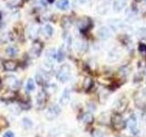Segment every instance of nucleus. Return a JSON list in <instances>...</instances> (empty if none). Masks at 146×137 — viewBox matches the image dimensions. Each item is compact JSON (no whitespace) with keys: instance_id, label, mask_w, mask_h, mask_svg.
Wrapping results in <instances>:
<instances>
[{"instance_id":"f257e3e1","label":"nucleus","mask_w":146,"mask_h":137,"mask_svg":"<svg viewBox=\"0 0 146 137\" xmlns=\"http://www.w3.org/2000/svg\"><path fill=\"white\" fill-rule=\"evenodd\" d=\"M71 75V68L68 64H63L57 72V79L60 82H67Z\"/></svg>"},{"instance_id":"f03ea898","label":"nucleus","mask_w":146,"mask_h":137,"mask_svg":"<svg viewBox=\"0 0 146 137\" xmlns=\"http://www.w3.org/2000/svg\"><path fill=\"white\" fill-rule=\"evenodd\" d=\"M2 84L7 86L9 90H17L20 87V81L18 80L15 76L13 75H7L5 76L2 80Z\"/></svg>"},{"instance_id":"7ed1b4c3","label":"nucleus","mask_w":146,"mask_h":137,"mask_svg":"<svg viewBox=\"0 0 146 137\" xmlns=\"http://www.w3.org/2000/svg\"><path fill=\"white\" fill-rule=\"evenodd\" d=\"M134 102L140 109L146 106V90H140L137 91L134 95Z\"/></svg>"},{"instance_id":"20e7f679","label":"nucleus","mask_w":146,"mask_h":137,"mask_svg":"<svg viewBox=\"0 0 146 137\" xmlns=\"http://www.w3.org/2000/svg\"><path fill=\"white\" fill-rule=\"evenodd\" d=\"M60 112H61V110H60V108H59L58 105L53 104V105H50V106L47 109V111H46V113H45V116L48 120L51 121V120H54V119H56L59 115Z\"/></svg>"},{"instance_id":"39448f33","label":"nucleus","mask_w":146,"mask_h":137,"mask_svg":"<svg viewBox=\"0 0 146 137\" xmlns=\"http://www.w3.org/2000/svg\"><path fill=\"white\" fill-rule=\"evenodd\" d=\"M111 122H112L114 129H116L118 131L123 129V128L126 126V122L123 120V118L121 117V114H119V113L114 114L111 119Z\"/></svg>"},{"instance_id":"423d86ee","label":"nucleus","mask_w":146,"mask_h":137,"mask_svg":"<svg viewBox=\"0 0 146 137\" xmlns=\"http://www.w3.org/2000/svg\"><path fill=\"white\" fill-rule=\"evenodd\" d=\"M92 26L93 24L90 17H85L83 18H80V19L78 21V27H79L80 32H82V33H86L87 31L91 29Z\"/></svg>"},{"instance_id":"0eeeda50","label":"nucleus","mask_w":146,"mask_h":137,"mask_svg":"<svg viewBox=\"0 0 146 137\" xmlns=\"http://www.w3.org/2000/svg\"><path fill=\"white\" fill-rule=\"evenodd\" d=\"M128 104H129V102H128V100L125 97H121L117 100L115 104H114V110H115L116 113L121 114L124 112L128 107Z\"/></svg>"},{"instance_id":"6e6552de","label":"nucleus","mask_w":146,"mask_h":137,"mask_svg":"<svg viewBox=\"0 0 146 137\" xmlns=\"http://www.w3.org/2000/svg\"><path fill=\"white\" fill-rule=\"evenodd\" d=\"M49 80V74L48 72L45 70H39L36 74V83L40 86H45Z\"/></svg>"},{"instance_id":"1a4fd4ad","label":"nucleus","mask_w":146,"mask_h":137,"mask_svg":"<svg viewBox=\"0 0 146 137\" xmlns=\"http://www.w3.org/2000/svg\"><path fill=\"white\" fill-rule=\"evenodd\" d=\"M42 49H43V43L39 40H35L33 44H32L30 51H31V54L33 55L35 58H36L41 54Z\"/></svg>"},{"instance_id":"9d476101","label":"nucleus","mask_w":146,"mask_h":137,"mask_svg":"<svg viewBox=\"0 0 146 137\" xmlns=\"http://www.w3.org/2000/svg\"><path fill=\"white\" fill-rule=\"evenodd\" d=\"M47 102V94L44 90H41L36 95V107L38 109H43Z\"/></svg>"},{"instance_id":"9b49d317","label":"nucleus","mask_w":146,"mask_h":137,"mask_svg":"<svg viewBox=\"0 0 146 137\" xmlns=\"http://www.w3.org/2000/svg\"><path fill=\"white\" fill-rule=\"evenodd\" d=\"M127 126L130 128L131 132L133 134H136L138 131H137V119L134 115H131L130 118L128 119V121L126 122Z\"/></svg>"},{"instance_id":"f8f14e48","label":"nucleus","mask_w":146,"mask_h":137,"mask_svg":"<svg viewBox=\"0 0 146 137\" xmlns=\"http://www.w3.org/2000/svg\"><path fill=\"white\" fill-rule=\"evenodd\" d=\"M70 91L68 89H65L63 93L61 94L60 98H59V103L62 106H66L70 102Z\"/></svg>"},{"instance_id":"ddd939ff","label":"nucleus","mask_w":146,"mask_h":137,"mask_svg":"<svg viewBox=\"0 0 146 137\" xmlns=\"http://www.w3.org/2000/svg\"><path fill=\"white\" fill-rule=\"evenodd\" d=\"M3 67L5 68V70H7V71H14L17 70V63L14 61H11V59H8V61H4Z\"/></svg>"},{"instance_id":"4468645a","label":"nucleus","mask_w":146,"mask_h":137,"mask_svg":"<svg viewBox=\"0 0 146 137\" xmlns=\"http://www.w3.org/2000/svg\"><path fill=\"white\" fill-rule=\"evenodd\" d=\"M16 97H17V94L15 93V91L11 90H5L4 92H2V94L0 95V98L5 100H10L15 99Z\"/></svg>"},{"instance_id":"2eb2a0df","label":"nucleus","mask_w":146,"mask_h":137,"mask_svg":"<svg viewBox=\"0 0 146 137\" xmlns=\"http://www.w3.org/2000/svg\"><path fill=\"white\" fill-rule=\"evenodd\" d=\"M98 35H99V37H100V39H108V38H110V37H111V32L109 31V29H107V27H102V29H99Z\"/></svg>"},{"instance_id":"dca6fc26","label":"nucleus","mask_w":146,"mask_h":137,"mask_svg":"<svg viewBox=\"0 0 146 137\" xmlns=\"http://www.w3.org/2000/svg\"><path fill=\"white\" fill-rule=\"evenodd\" d=\"M56 6L60 10H67L70 7V2H68V0H58Z\"/></svg>"},{"instance_id":"f3484780","label":"nucleus","mask_w":146,"mask_h":137,"mask_svg":"<svg viewBox=\"0 0 146 137\" xmlns=\"http://www.w3.org/2000/svg\"><path fill=\"white\" fill-rule=\"evenodd\" d=\"M125 2H126V0H116L115 3L113 5V8L115 9L117 12H120L121 9L124 7Z\"/></svg>"},{"instance_id":"a211bd4d","label":"nucleus","mask_w":146,"mask_h":137,"mask_svg":"<svg viewBox=\"0 0 146 137\" xmlns=\"http://www.w3.org/2000/svg\"><path fill=\"white\" fill-rule=\"evenodd\" d=\"M92 86H93L92 79H90V78H86V79L84 80V82H83V88H84L85 91L90 90V89L92 88Z\"/></svg>"},{"instance_id":"6ab92c4d","label":"nucleus","mask_w":146,"mask_h":137,"mask_svg":"<svg viewBox=\"0 0 146 137\" xmlns=\"http://www.w3.org/2000/svg\"><path fill=\"white\" fill-rule=\"evenodd\" d=\"M82 120H83V122L85 123H88V124H90V123H92L93 121H94V117L93 115L91 114L90 112H86L83 114V117H82Z\"/></svg>"},{"instance_id":"aec40b11","label":"nucleus","mask_w":146,"mask_h":137,"mask_svg":"<svg viewBox=\"0 0 146 137\" xmlns=\"http://www.w3.org/2000/svg\"><path fill=\"white\" fill-rule=\"evenodd\" d=\"M22 124H23V127H24L25 129L29 130L32 126H33V122H32V121L29 118L25 117V118H23V120H22Z\"/></svg>"},{"instance_id":"412c9836","label":"nucleus","mask_w":146,"mask_h":137,"mask_svg":"<svg viewBox=\"0 0 146 137\" xmlns=\"http://www.w3.org/2000/svg\"><path fill=\"white\" fill-rule=\"evenodd\" d=\"M65 59V49H64V47L62 46L61 48H59L58 51L57 53V61L58 62L63 61V59Z\"/></svg>"},{"instance_id":"4be33fe9","label":"nucleus","mask_w":146,"mask_h":137,"mask_svg":"<svg viewBox=\"0 0 146 137\" xmlns=\"http://www.w3.org/2000/svg\"><path fill=\"white\" fill-rule=\"evenodd\" d=\"M61 26L63 27H68L70 26V24H71V19H70V17H67V16H64V17H62V18H61Z\"/></svg>"},{"instance_id":"5701e85b","label":"nucleus","mask_w":146,"mask_h":137,"mask_svg":"<svg viewBox=\"0 0 146 137\" xmlns=\"http://www.w3.org/2000/svg\"><path fill=\"white\" fill-rule=\"evenodd\" d=\"M7 54L10 57H15L17 56V54L18 53V49L16 47H8L6 50Z\"/></svg>"},{"instance_id":"b1692460","label":"nucleus","mask_w":146,"mask_h":137,"mask_svg":"<svg viewBox=\"0 0 146 137\" xmlns=\"http://www.w3.org/2000/svg\"><path fill=\"white\" fill-rule=\"evenodd\" d=\"M47 58L49 61V62L51 61H53L54 59H57V53H56V51H55L54 49H50L47 52Z\"/></svg>"},{"instance_id":"393cba45","label":"nucleus","mask_w":146,"mask_h":137,"mask_svg":"<svg viewBox=\"0 0 146 137\" xmlns=\"http://www.w3.org/2000/svg\"><path fill=\"white\" fill-rule=\"evenodd\" d=\"M26 89L27 91H32L35 90V81L33 79H29V80L27 82Z\"/></svg>"},{"instance_id":"a878e982","label":"nucleus","mask_w":146,"mask_h":137,"mask_svg":"<svg viewBox=\"0 0 146 137\" xmlns=\"http://www.w3.org/2000/svg\"><path fill=\"white\" fill-rule=\"evenodd\" d=\"M9 126V122L4 116H0V129H5Z\"/></svg>"},{"instance_id":"bb28decb","label":"nucleus","mask_w":146,"mask_h":137,"mask_svg":"<svg viewBox=\"0 0 146 137\" xmlns=\"http://www.w3.org/2000/svg\"><path fill=\"white\" fill-rule=\"evenodd\" d=\"M44 30H45V33L48 35V37H51L53 35V27L47 24L45 27H44Z\"/></svg>"},{"instance_id":"cd10ccee","label":"nucleus","mask_w":146,"mask_h":137,"mask_svg":"<svg viewBox=\"0 0 146 137\" xmlns=\"http://www.w3.org/2000/svg\"><path fill=\"white\" fill-rule=\"evenodd\" d=\"M56 90H57V87H56V85H55V84H53V85H47V86H46L45 92L50 94V93H53Z\"/></svg>"},{"instance_id":"c85d7f7f","label":"nucleus","mask_w":146,"mask_h":137,"mask_svg":"<svg viewBox=\"0 0 146 137\" xmlns=\"http://www.w3.org/2000/svg\"><path fill=\"white\" fill-rule=\"evenodd\" d=\"M138 50L141 54H146V44L140 43L138 46Z\"/></svg>"},{"instance_id":"c756f323","label":"nucleus","mask_w":146,"mask_h":137,"mask_svg":"<svg viewBox=\"0 0 146 137\" xmlns=\"http://www.w3.org/2000/svg\"><path fill=\"white\" fill-rule=\"evenodd\" d=\"M92 137H105V136H104V134H103L102 132L96 130V131H94V132H93Z\"/></svg>"},{"instance_id":"7c9ffc66","label":"nucleus","mask_w":146,"mask_h":137,"mask_svg":"<svg viewBox=\"0 0 146 137\" xmlns=\"http://www.w3.org/2000/svg\"><path fill=\"white\" fill-rule=\"evenodd\" d=\"M3 137H15V134H14V132H11V131H7L4 134Z\"/></svg>"},{"instance_id":"2f4dec72","label":"nucleus","mask_w":146,"mask_h":137,"mask_svg":"<svg viewBox=\"0 0 146 137\" xmlns=\"http://www.w3.org/2000/svg\"><path fill=\"white\" fill-rule=\"evenodd\" d=\"M47 1H48V2L49 4H52V3H53V2L55 1V0H47Z\"/></svg>"},{"instance_id":"473e14b6","label":"nucleus","mask_w":146,"mask_h":137,"mask_svg":"<svg viewBox=\"0 0 146 137\" xmlns=\"http://www.w3.org/2000/svg\"><path fill=\"white\" fill-rule=\"evenodd\" d=\"M1 85H2V81L0 80V89H1Z\"/></svg>"}]
</instances>
